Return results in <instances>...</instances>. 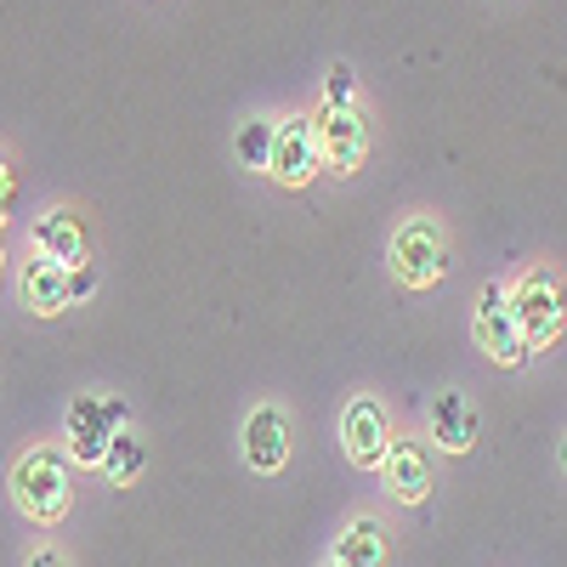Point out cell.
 <instances>
[{"label": "cell", "mask_w": 567, "mask_h": 567, "mask_svg": "<svg viewBox=\"0 0 567 567\" xmlns=\"http://www.w3.org/2000/svg\"><path fill=\"white\" fill-rule=\"evenodd\" d=\"M12 499L23 516H34V523H58V516L69 511L74 488H69V465L52 454V449H34L12 465Z\"/></svg>", "instance_id": "obj_1"}, {"label": "cell", "mask_w": 567, "mask_h": 567, "mask_svg": "<svg viewBox=\"0 0 567 567\" xmlns=\"http://www.w3.org/2000/svg\"><path fill=\"white\" fill-rule=\"evenodd\" d=\"M392 272L398 284H409V290H432V284L449 272V239H443V227L437 221H409L398 227V239H392Z\"/></svg>", "instance_id": "obj_2"}, {"label": "cell", "mask_w": 567, "mask_h": 567, "mask_svg": "<svg viewBox=\"0 0 567 567\" xmlns=\"http://www.w3.org/2000/svg\"><path fill=\"white\" fill-rule=\"evenodd\" d=\"M131 409L120 398H74L69 403V454L80 465H103L109 443L125 432Z\"/></svg>", "instance_id": "obj_3"}, {"label": "cell", "mask_w": 567, "mask_h": 567, "mask_svg": "<svg viewBox=\"0 0 567 567\" xmlns=\"http://www.w3.org/2000/svg\"><path fill=\"white\" fill-rule=\"evenodd\" d=\"M511 318L523 329V341L539 352L561 336V284L550 272H528L523 284L511 290Z\"/></svg>", "instance_id": "obj_4"}, {"label": "cell", "mask_w": 567, "mask_h": 567, "mask_svg": "<svg viewBox=\"0 0 567 567\" xmlns=\"http://www.w3.org/2000/svg\"><path fill=\"white\" fill-rule=\"evenodd\" d=\"M471 336H477V347L499 363V369H523L528 363V341H523V329H516V318H511V296L505 290H488L477 296V318H471Z\"/></svg>", "instance_id": "obj_5"}, {"label": "cell", "mask_w": 567, "mask_h": 567, "mask_svg": "<svg viewBox=\"0 0 567 567\" xmlns=\"http://www.w3.org/2000/svg\"><path fill=\"white\" fill-rule=\"evenodd\" d=\"M341 449L352 465L374 471V465H386V449H392V432H386V409L374 403V398H352L347 414H341Z\"/></svg>", "instance_id": "obj_6"}, {"label": "cell", "mask_w": 567, "mask_h": 567, "mask_svg": "<svg viewBox=\"0 0 567 567\" xmlns=\"http://www.w3.org/2000/svg\"><path fill=\"white\" fill-rule=\"evenodd\" d=\"M323 165V148H318V125L312 120H284L278 125V142H272V176L284 187H307Z\"/></svg>", "instance_id": "obj_7"}, {"label": "cell", "mask_w": 567, "mask_h": 567, "mask_svg": "<svg viewBox=\"0 0 567 567\" xmlns=\"http://www.w3.org/2000/svg\"><path fill=\"white\" fill-rule=\"evenodd\" d=\"M318 125V148H323V171H336V176H352L363 165V120L358 109H329L312 120Z\"/></svg>", "instance_id": "obj_8"}, {"label": "cell", "mask_w": 567, "mask_h": 567, "mask_svg": "<svg viewBox=\"0 0 567 567\" xmlns=\"http://www.w3.org/2000/svg\"><path fill=\"white\" fill-rule=\"evenodd\" d=\"M386 488L403 499V505H420L425 494H432V449L425 443H409V437H398L392 449H386Z\"/></svg>", "instance_id": "obj_9"}, {"label": "cell", "mask_w": 567, "mask_h": 567, "mask_svg": "<svg viewBox=\"0 0 567 567\" xmlns=\"http://www.w3.org/2000/svg\"><path fill=\"white\" fill-rule=\"evenodd\" d=\"M284 460H290V432H284V414L278 409H256L245 420V465L261 471V477H272V471H284Z\"/></svg>", "instance_id": "obj_10"}, {"label": "cell", "mask_w": 567, "mask_h": 567, "mask_svg": "<svg viewBox=\"0 0 567 567\" xmlns=\"http://www.w3.org/2000/svg\"><path fill=\"white\" fill-rule=\"evenodd\" d=\"M477 409H471L460 392H443L437 403H432V443L443 449V454H465L471 443H477Z\"/></svg>", "instance_id": "obj_11"}, {"label": "cell", "mask_w": 567, "mask_h": 567, "mask_svg": "<svg viewBox=\"0 0 567 567\" xmlns=\"http://www.w3.org/2000/svg\"><path fill=\"white\" fill-rule=\"evenodd\" d=\"M23 301H29L40 318H58V312L74 301V296H69V267L52 261V256L29 261V272H23Z\"/></svg>", "instance_id": "obj_12"}, {"label": "cell", "mask_w": 567, "mask_h": 567, "mask_svg": "<svg viewBox=\"0 0 567 567\" xmlns=\"http://www.w3.org/2000/svg\"><path fill=\"white\" fill-rule=\"evenodd\" d=\"M34 250L63 261V267H80L85 261V221L74 210H52V216L34 227Z\"/></svg>", "instance_id": "obj_13"}, {"label": "cell", "mask_w": 567, "mask_h": 567, "mask_svg": "<svg viewBox=\"0 0 567 567\" xmlns=\"http://www.w3.org/2000/svg\"><path fill=\"white\" fill-rule=\"evenodd\" d=\"M336 561H341V567H386V561H392V545H386L381 523L358 516V523L341 534V545H336Z\"/></svg>", "instance_id": "obj_14"}, {"label": "cell", "mask_w": 567, "mask_h": 567, "mask_svg": "<svg viewBox=\"0 0 567 567\" xmlns=\"http://www.w3.org/2000/svg\"><path fill=\"white\" fill-rule=\"evenodd\" d=\"M142 465H148V449H142L131 432H120V437L109 443V454H103V465H97V471H103V477H109L114 488H125V483H136V477H142Z\"/></svg>", "instance_id": "obj_15"}, {"label": "cell", "mask_w": 567, "mask_h": 567, "mask_svg": "<svg viewBox=\"0 0 567 567\" xmlns=\"http://www.w3.org/2000/svg\"><path fill=\"white\" fill-rule=\"evenodd\" d=\"M272 142H278V125H267V120H245L239 136H233V154H239L245 171H267V165H272Z\"/></svg>", "instance_id": "obj_16"}, {"label": "cell", "mask_w": 567, "mask_h": 567, "mask_svg": "<svg viewBox=\"0 0 567 567\" xmlns=\"http://www.w3.org/2000/svg\"><path fill=\"white\" fill-rule=\"evenodd\" d=\"M352 91H358L352 63H336V69H329V85H323V103L329 109H352Z\"/></svg>", "instance_id": "obj_17"}, {"label": "cell", "mask_w": 567, "mask_h": 567, "mask_svg": "<svg viewBox=\"0 0 567 567\" xmlns=\"http://www.w3.org/2000/svg\"><path fill=\"white\" fill-rule=\"evenodd\" d=\"M91 290H97V267H91V261L69 267V296H74V301H85Z\"/></svg>", "instance_id": "obj_18"}, {"label": "cell", "mask_w": 567, "mask_h": 567, "mask_svg": "<svg viewBox=\"0 0 567 567\" xmlns=\"http://www.w3.org/2000/svg\"><path fill=\"white\" fill-rule=\"evenodd\" d=\"M12 199H18V176H12V165H7V154H0V216L12 210Z\"/></svg>", "instance_id": "obj_19"}, {"label": "cell", "mask_w": 567, "mask_h": 567, "mask_svg": "<svg viewBox=\"0 0 567 567\" xmlns=\"http://www.w3.org/2000/svg\"><path fill=\"white\" fill-rule=\"evenodd\" d=\"M23 567H69V561H63V556H58V550H34V556H29V561H23Z\"/></svg>", "instance_id": "obj_20"}, {"label": "cell", "mask_w": 567, "mask_h": 567, "mask_svg": "<svg viewBox=\"0 0 567 567\" xmlns=\"http://www.w3.org/2000/svg\"><path fill=\"white\" fill-rule=\"evenodd\" d=\"M561 471H567V443H561Z\"/></svg>", "instance_id": "obj_21"}, {"label": "cell", "mask_w": 567, "mask_h": 567, "mask_svg": "<svg viewBox=\"0 0 567 567\" xmlns=\"http://www.w3.org/2000/svg\"><path fill=\"white\" fill-rule=\"evenodd\" d=\"M0 261H7V245H0Z\"/></svg>", "instance_id": "obj_22"}, {"label": "cell", "mask_w": 567, "mask_h": 567, "mask_svg": "<svg viewBox=\"0 0 567 567\" xmlns=\"http://www.w3.org/2000/svg\"><path fill=\"white\" fill-rule=\"evenodd\" d=\"M329 567H341V561H329Z\"/></svg>", "instance_id": "obj_23"}]
</instances>
